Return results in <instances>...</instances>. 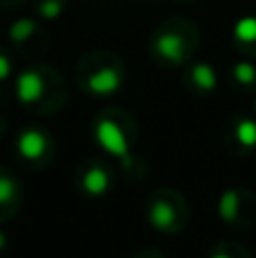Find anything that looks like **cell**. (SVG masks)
Listing matches in <instances>:
<instances>
[{
	"mask_svg": "<svg viewBox=\"0 0 256 258\" xmlns=\"http://www.w3.org/2000/svg\"><path fill=\"white\" fill-rule=\"evenodd\" d=\"M200 43V32L188 18H168L150 36V54L166 66H184Z\"/></svg>",
	"mask_w": 256,
	"mask_h": 258,
	"instance_id": "cell-1",
	"label": "cell"
},
{
	"mask_svg": "<svg viewBox=\"0 0 256 258\" xmlns=\"http://www.w3.org/2000/svg\"><path fill=\"white\" fill-rule=\"evenodd\" d=\"M77 82L91 95H113L125 82V66L113 52H91L80 61Z\"/></svg>",
	"mask_w": 256,
	"mask_h": 258,
	"instance_id": "cell-2",
	"label": "cell"
},
{
	"mask_svg": "<svg viewBox=\"0 0 256 258\" xmlns=\"http://www.w3.org/2000/svg\"><path fill=\"white\" fill-rule=\"evenodd\" d=\"M145 213H148L150 224L163 233H175L186 224L184 200H179L172 190H159L157 195H152Z\"/></svg>",
	"mask_w": 256,
	"mask_h": 258,
	"instance_id": "cell-3",
	"label": "cell"
},
{
	"mask_svg": "<svg viewBox=\"0 0 256 258\" xmlns=\"http://www.w3.org/2000/svg\"><path fill=\"white\" fill-rule=\"evenodd\" d=\"M95 141L107 154L116 159H125L130 154V136L125 132V125L118 122L113 113L100 116V120L95 122Z\"/></svg>",
	"mask_w": 256,
	"mask_h": 258,
	"instance_id": "cell-4",
	"label": "cell"
},
{
	"mask_svg": "<svg viewBox=\"0 0 256 258\" xmlns=\"http://www.w3.org/2000/svg\"><path fill=\"white\" fill-rule=\"evenodd\" d=\"M59 77L50 68H27L16 80V95L23 104H36L43 100V93L48 91V84Z\"/></svg>",
	"mask_w": 256,
	"mask_h": 258,
	"instance_id": "cell-5",
	"label": "cell"
},
{
	"mask_svg": "<svg viewBox=\"0 0 256 258\" xmlns=\"http://www.w3.org/2000/svg\"><path fill=\"white\" fill-rule=\"evenodd\" d=\"M247 197L245 188H234V190H227L225 195L220 197V204H218V211H220V218L229 224H236V227L245 229L249 222L254 220V209H243V200Z\"/></svg>",
	"mask_w": 256,
	"mask_h": 258,
	"instance_id": "cell-6",
	"label": "cell"
},
{
	"mask_svg": "<svg viewBox=\"0 0 256 258\" xmlns=\"http://www.w3.org/2000/svg\"><path fill=\"white\" fill-rule=\"evenodd\" d=\"M16 150L23 159L27 161H39V159H48L52 143H50L48 134L41 129H25L16 141Z\"/></svg>",
	"mask_w": 256,
	"mask_h": 258,
	"instance_id": "cell-7",
	"label": "cell"
},
{
	"mask_svg": "<svg viewBox=\"0 0 256 258\" xmlns=\"http://www.w3.org/2000/svg\"><path fill=\"white\" fill-rule=\"evenodd\" d=\"M80 186L86 195H104L111 186V177L109 172L98 163H89L84 170H82V177H80Z\"/></svg>",
	"mask_w": 256,
	"mask_h": 258,
	"instance_id": "cell-8",
	"label": "cell"
},
{
	"mask_svg": "<svg viewBox=\"0 0 256 258\" xmlns=\"http://www.w3.org/2000/svg\"><path fill=\"white\" fill-rule=\"evenodd\" d=\"M234 43L243 54L256 57V16H243L234 23Z\"/></svg>",
	"mask_w": 256,
	"mask_h": 258,
	"instance_id": "cell-9",
	"label": "cell"
},
{
	"mask_svg": "<svg viewBox=\"0 0 256 258\" xmlns=\"http://www.w3.org/2000/svg\"><path fill=\"white\" fill-rule=\"evenodd\" d=\"M188 84L193 86L195 91H200V93H211L218 86V77H216V71H213L211 63H207V61L193 63L188 71Z\"/></svg>",
	"mask_w": 256,
	"mask_h": 258,
	"instance_id": "cell-10",
	"label": "cell"
},
{
	"mask_svg": "<svg viewBox=\"0 0 256 258\" xmlns=\"http://www.w3.org/2000/svg\"><path fill=\"white\" fill-rule=\"evenodd\" d=\"M39 36H43V32H41V27L36 25V21H32V18H18V21L9 27V39L16 45H25V43H30V41L39 39Z\"/></svg>",
	"mask_w": 256,
	"mask_h": 258,
	"instance_id": "cell-11",
	"label": "cell"
},
{
	"mask_svg": "<svg viewBox=\"0 0 256 258\" xmlns=\"http://www.w3.org/2000/svg\"><path fill=\"white\" fill-rule=\"evenodd\" d=\"M231 136L236 138V143H238L243 150L256 147V122L240 116L238 120L234 122V134H231Z\"/></svg>",
	"mask_w": 256,
	"mask_h": 258,
	"instance_id": "cell-12",
	"label": "cell"
},
{
	"mask_svg": "<svg viewBox=\"0 0 256 258\" xmlns=\"http://www.w3.org/2000/svg\"><path fill=\"white\" fill-rule=\"evenodd\" d=\"M231 77H234L236 84L245 86V89L256 86V66H254V63H249V61L234 63V68H231Z\"/></svg>",
	"mask_w": 256,
	"mask_h": 258,
	"instance_id": "cell-13",
	"label": "cell"
},
{
	"mask_svg": "<svg viewBox=\"0 0 256 258\" xmlns=\"http://www.w3.org/2000/svg\"><path fill=\"white\" fill-rule=\"evenodd\" d=\"M34 9L43 21H54V18H59L63 14V9H66V0H36Z\"/></svg>",
	"mask_w": 256,
	"mask_h": 258,
	"instance_id": "cell-14",
	"label": "cell"
},
{
	"mask_svg": "<svg viewBox=\"0 0 256 258\" xmlns=\"http://www.w3.org/2000/svg\"><path fill=\"white\" fill-rule=\"evenodd\" d=\"M18 195V183L14 177H9L5 170H0V206H7L16 200Z\"/></svg>",
	"mask_w": 256,
	"mask_h": 258,
	"instance_id": "cell-15",
	"label": "cell"
},
{
	"mask_svg": "<svg viewBox=\"0 0 256 258\" xmlns=\"http://www.w3.org/2000/svg\"><path fill=\"white\" fill-rule=\"evenodd\" d=\"M211 258H249V256H247V251H245L243 247L231 245V242H222L220 247L213 249Z\"/></svg>",
	"mask_w": 256,
	"mask_h": 258,
	"instance_id": "cell-16",
	"label": "cell"
},
{
	"mask_svg": "<svg viewBox=\"0 0 256 258\" xmlns=\"http://www.w3.org/2000/svg\"><path fill=\"white\" fill-rule=\"evenodd\" d=\"M9 73H12V63H9V59L5 57L3 52H0V82L7 80Z\"/></svg>",
	"mask_w": 256,
	"mask_h": 258,
	"instance_id": "cell-17",
	"label": "cell"
},
{
	"mask_svg": "<svg viewBox=\"0 0 256 258\" xmlns=\"http://www.w3.org/2000/svg\"><path fill=\"white\" fill-rule=\"evenodd\" d=\"M139 258H163V256H159V254H154V251H143Z\"/></svg>",
	"mask_w": 256,
	"mask_h": 258,
	"instance_id": "cell-18",
	"label": "cell"
},
{
	"mask_svg": "<svg viewBox=\"0 0 256 258\" xmlns=\"http://www.w3.org/2000/svg\"><path fill=\"white\" fill-rule=\"evenodd\" d=\"M172 3H181V5H193V3H200V0H172Z\"/></svg>",
	"mask_w": 256,
	"mask_h": 258,
	"instance_id": "cell-19",
	"label": "cell"
},
{
	"mask_svg": "<svg viewBox=\"0 0 256 258\" xmlns=\"http://www.w3.org/2000/svg\"><path fill=\"white\" fill-rule=\"evenodd\" d=\"M3 5H18V3H23V0H0Z\"/></svg>",
	"mask_w": 256,
	"mask_h": 258,
	"instance_id": "cell-20",
	"label": "cell"
},
{
	"mask_svg": "<svg viewBox=\"0 0 256 258\" xmlns=\"http://www.w3.org/2000/svg\"><path fill=\"white\" fill-rule=\"evenodd\" d=\"M3 247H5V236L0 233V249H3Z\"/></svg>",
	"mask_w": 256,
	"mask_h": 258,
	"instance_id": "cell-21",
	"label": "cell"
}]
</instances>
